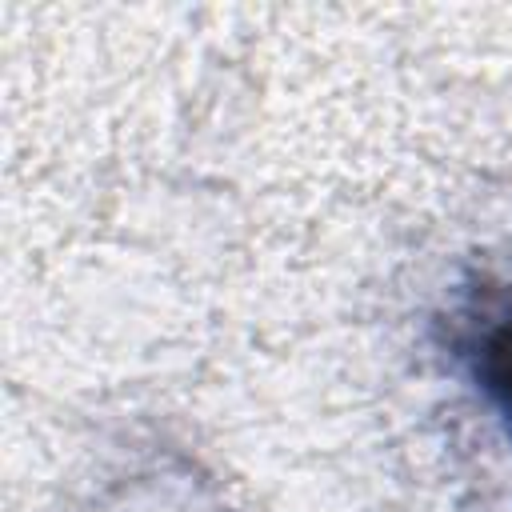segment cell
Here are the masks:
<instances>
[{
  "label": "cell",
  "mask_w": 512,
  "mask_h": 512,
  "mask_svg": "<svg viewBox=\"0 0 512 512\" xmlns=\"http://www.w3.org/2000/svg\"><path fill=\"white\" fill-rule=\"evenodd\" d=\"M472 376L512 436V312L488 320L472 344Z\"/></svg>",
  "instance_id": "6da1fadb"
}]
</instances>
